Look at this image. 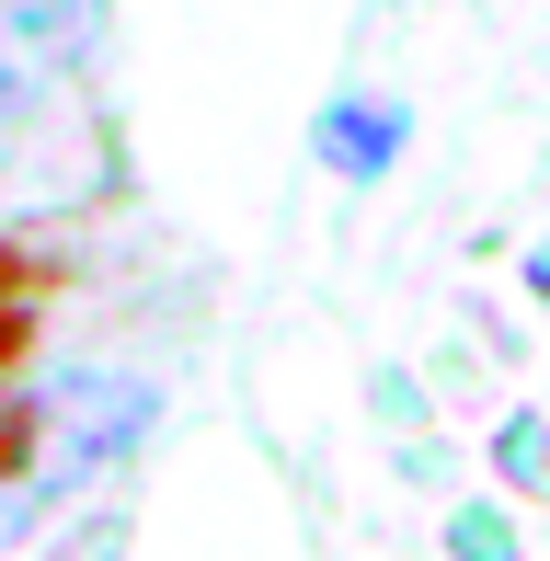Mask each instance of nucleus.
<instances>
[{
	"instance_id": "2",
	"label": "nucleus",
	"mask_w": 550,
	"mask_h": 561,
	"mask_svg": "<svg viewBox=\"0 0 550 561\" xmlns=\"http://www.w3.org/2000/svg\"><path fill=\"white\" fill-rule=\"evenodd\" d=\"M23 436H35V413H23V401H0V470L23 458Z\"/></svg>"
},
{
	"instance_id": "1",
	"label": "nucleus",
	"mask_w": 550,
	"mask_h": 561,
	"mask_svg": "<svg viewBox=\"0 0 550 561\" xmlns=\"http://www.w3.org/2000/svg\"><path fill=\"white\" fill-rule=\"evenodd\" d=\"M23 333H35V310H23V275H12V264H0V355H12Z\"/></svg>"
}]
</instances>
